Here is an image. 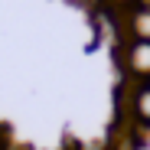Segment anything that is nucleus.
Masks as SVG:
<instances>
[{"label":"nucleus","mask_w":150,"mask_h":150,"mask_svg":"<svg viewBox=\"0 0 150 150\" xmlns=\"http://www.w3.org/2000/svg\"><path fill=\"white\" fill-rule=\"evenodd\" d=\"M121 65H124V75L127 79L150 85V42L127 39V46L121 49Z\"/></svg>","instance_id":"f257e3e1"},{"label":"nucleus","mask_w":150,"mask_h":150,"mask_svg":"<svg viewBox=\"0 0 150 150\" xmlns=\"http://www.w3.org/2000/svg\"><path fill=\"white\" fill-rule=\"evenodd\" d=\"M137 7L140 10H150V0H137Z\"/></svg>","instance_id":"39448f33"},{"label":"nucleus","mask_w":150,"mask_h":150,"mask_svg":"<svg viewBox=\"0 0 150 150\" xmlns=\"http://www.w3.org/2000/svg\"><path fill=\"white\" fill-rule=\"evenodd\" d=\"M127 117L150 131V85H144V82L131 85V91H127Z\"/></svg>","instance_id":"f03ea898"},{"label":"nucleus","mask_w":150,"mask_h":150,"mask_svg":"<svg viewBox=\"0 0 150 150\" xmlns=\"http://www.w3.org/2000/svg\"><path fill=\"white\" fill-rule=\"evenodd\" d=\"M114 7H121V10H134L137 0H114Z\"/></svg>","instance_id":"20e7f679"},{"label":"nucleus","mask_w":150,"mask_h":150,"mask_svg":"<svg viewBox=\"0 0 150 150\" xmlns=\"http://www.w3.org/2000/svg\"><path fill=\"white\" fill-rule=\"evenodd\" d=\"M124 26H127V39H144L150 42V10H127V16H124Z\"/></svg>","instance_id":"7ed1b4c3"}]
</instances>
